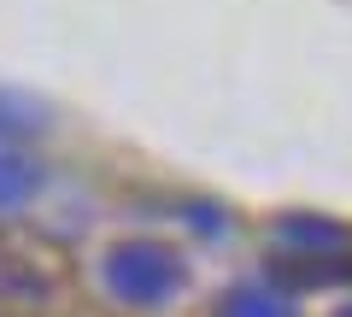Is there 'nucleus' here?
<instances>
[{
  "mask_svg": "<svg viewBox=\"0 0 352 317\" xmlns=\"http://www.w3.org/2000/svg\"><path fill=\"white\" fill-rule=\"evenodd\" d=\"M100 282L112 300L135 305V311H153V305L176 300V288H182V253L170 241H153V235H129V241L106 247Z\"/></svg>",
  "mask_w": 352,
  "mask_h": 317,
  "instance_id": "f257e3e1",
  "label": "nucleus"
},
{
  "mask_svg": "<svg viewBox=\"0 0 352 317\" xmlns=\"http://www.w3.org/2000/svg\"><path fill=\"white\" fill-rule=\"evenodd\" d=\"M36 194H41V165L30 153H18V147L0 141V212H18V206H30Z\"/></svg>",
  "mask_w": 352,
  "mask_h": 317,
  "instance_id": "f03ea898",
  "label": "nucleus"
},
{
  "mask_svg": "<svg viewBox=\"0 0 352 317\" xmlns=\"http://www.w3.org/2000/svg\"><path fill=\"white\" fill-rule=\"evenodd\" d=\"M223 317H294V305L282 300L276 288H264V282H247V288L223 294Z\"/></svg>",
  "mask_w": 352,
  "mask_h": 317,
  "instance_id": "7ed1b4c3",
  "label": "nucleus"
},
{
  "mask_svg": "<svg viewBox=\"0 0 352 317\" xmlns=\"http://www.w3.org/2000/svg\"><path fill=\"white\" fill-rule=\"evenodd\" d=\"M282 241L329 253V247H346V235H340V223H317V217H288V223H282Z\"/></svg>",
  "mask_w": 352,
  "mask_h": 317,
  "instance_id": "20e7f679",
  "label": "nucleus"
},
{
  "mask_svg": "<svg viewBox=\"0 0 352 317\" xmlns=\"http://www.w3.org/2000/svg\"><path fill=\"white\" fill-rule=\"evenodd\" d=\"M335 317H352V305H340V311H335Z\"/></svg>",
  "mask_w": 352,
  "mask_h": 317,
  "instance_id": "39448f33",
  "label": "nucleus"
}]
</instances>
